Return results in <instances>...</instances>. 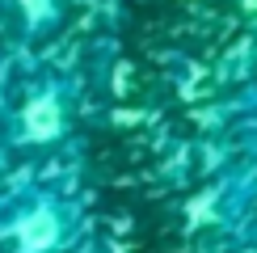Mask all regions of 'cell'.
Segmentation results:
<instances>
[{
  "label": "cell",
  "instance_id": "3957f363",
  "mask_svg": "<svg viewBox=\"0 0 257 253\" xmlns=\"http://www.w3.org/2000/svg\"><path fill=\"white\" fill-rule=\"evenodd\" d=\"M17 5H21V13L30 17V26H42V21L55 17V0H17Z\"/></svg>",
  "mask_w": 257,
  "mask_h": 253
},
{
  "label": "cell",
  "instance_id": "6da1fadb",
  "mask_svg": "<svg viewBox=\"0 0 257 253\" xmlns=\"http://www.w3.org/2000/svg\"><path fill=\"white\" fill-rule=\"evenodd\" d=\"M59 240V215L51 207H34L13 224V245L17 253H47Z\"/></svg>",
  "mask_w": 257,
  "mask_h": 253
},
{
  "label": "cell",
  "instance_id": "7a4b0ae2",
  "mask_svg": "<svg viewBox=\"0 0 257 253\" xmlns=\"http://www.w3.org/2000/svg\"><path fill=\"white\" fill-rule=\"evenodd\" d=\"M59 131H63V110H59L55 93H42V97H34L21 110V135H26V140L47 144V140H55Z\"/></svg>",
  "mask_w": 257,
  "mask_h": 253
}]
</instances>
